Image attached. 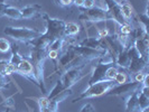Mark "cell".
I'll return each mask as SVG.
<instances>
[{
	"mask_svg": "<svg viewBox=\"0 0 149 112\" xmlns=\"http://www.w3.org/2000/svg\"><path fill=\"white\" fill-rule=\"evenodd\" d=\"M40 17L46 24V30L40 36L27 43L29 48H38V49H47V47L57 38L64 36V27L66 22L58 18L49 17L46 13H42Z\"/></svg>",
	"mask_w": 149,
	"mask_h": 112,
	"instance_id": "cell-1",
	"label": "cell"
},
{
	"mask_svg": "<svg viewBox=\"0 0 149 112\" xmlns=\"http://www.w3.org/2000/svg\"><path fill=\"white\" fill-rule=\"evenodd\" d=\"M86 65H81V66L71 68L66 72H64L60 76V79L56 81L54 88L51 90V92L46 95L49 100L53 99L55 95H57L62 91L67 89H72V86H74L77 82H80L83 77L85 76V73L83 72Z\"/></svg>",
	"mask_w": 149,
	"mask_h": 112,
	"instance_id": "cell-2",
	"label": "cell"
},
{
	"mask_svg": "<svg viewBox=\"0 0 149 112\" xmlns=\"http://www.w3.org/2000/svg\"><path fill=\"white\" fill-rule=\"evenodd\" d=\"M73 46L68 47L65 52H63L58 56V58L56 60V63H55V68L49 77H53L54 75L61 76L64 72H66L71 68L81 66V65H88V63L83 60L81 56L77 55Z\"/></svg>",
	"mask_w": 149,
	"mask_h": 112,
	"instance_id": "cell-3",
	"label": "cell"
},
{
	"mask_svg": "<svg viewBox=\"0 0 149 112\" xmlns=\"http://www.w3.org/2000/svg\"><path fill=\"white\" fill-rule=\"evenodd\" d=\"M33 64L35 75L42 85V92L46 93L45 85V62L47 60V49H38V48H29V52L26 55H22Z\"/></svg>",
	"mask_w": 149,
	"mask_h": 112,
	"instance_id": "cell-4",
	"label": "cell"
},
{
	"mask_svg": "<svg viewBox=\"0 0 149 112\" xmlns=\"http://www.w3.org/2000/svg\"><path fill=\"white\" fill-rule=\"evenodd\" d=\"M3 34L7 37L14 39V42H20L27 44L28 42L37 38L43 33L40 30L29 27H14V26H6L3 28Z\"/></svg>",
	"mask_w": 149,
	"mask_h": 112,
	"instance_id": "cell-5",
	"label": "cell"
},
{
	"mask_svg": "<svg viewBox=\"0 0 149 112\" xmlns=\"http://www.w3.org/2000/svg\"><path fill=\"white\" fill-rule=\"evenodd\" d=\"M117 84L114 81H101V82L93 83L91 85H88V88L81 92V94L77 97H75L72 101L73 103L77 102V101H82V100H88V99H92V97H101L103 94H107L112 88H114Z\"/></svg>",
	"mask_w": 149,
	"mask_h": 112,
	"instance_id": "cell-6",
	"label": "cell"
},
{
	"mask_svg": "<svg viewBox=\"0 0 149 112\" xmlns=\"http://www.w3.org/2000/svg\"><path fill=\"white\" fill-rule=\"evenodd\" d=\"M79 20L83 22H90L93 25H97L99 22H109V16L107 14L104 7L95 6L91 9H84L79 15Z\"/></svg>",
	"mask_w": 149,
	"mask_h": 112,
	"instance_id": "cell-7",
	"label": "cell"
},
{
	"mask_svg": "<svg viewBox=\"0 0 149 112\" xmlns=\"http://www.w3.org/2000/svg\"><path fill=\"white\" fill-rule=\"evenodd\" d=\"M128 52L131 56V61H130V65L128 68V72L131 75L136 74L138 72H141L147 70L148 67V58L142 57L139 53L137 52V49L134 47V45H129L128 46Z\"/></svg>",
	"mask_w": 149,
	"mask_h": 112,
	"instance_id": "cell-8",
	"label": "cell"
},
{
	"mask_svg": "<svg viewBox=\"0 0 149 112\" xmlns=\"http://www.w3.org/2000/svg\"><path fill=\"white\" fill-rule=\"evenodd\" d=\"M16 74H19L24 76L26 80H28L29 82H31L33 84H35L37 88L40 89L42 91V85L39 81L37 80L36 75H35V71H34V67H33V64L30 63L29 60H27L26 57L22 56V60L19 62V64L16 66Z\"/></svg>",
	"mask_w": 149,
	"mask_h": 112,
	"instance_id": "cell-9",
	"label": "cell"
},
{
	"mask_svg": "<svg viewBox=\"0 0 149 112\" xmlns=\"http://www.w3.org/2000/svg\"><path fill=\"white\" fill-rule=\"evenodd\" d=\"M103 7L107 10L109 19L111 22H116V25L120 26V25L127 22L122 17L121 9H120V2L118 0H103Z\"/></svg>",
	"mask_w": 149,
	"mask_h": 112,
	"instance_id": "cell-10",
	"label": "cell"
},
{
	"mask_svg": "<svg viewBox=\"0 0 149 112\" xmlns=\"http://www.w3.org/2000/svg\"><path fill=\"white\" fill-rule=\"evenodd\" d=\"M140 88H141L140 83L136 82V81H130V82L123 83V84L116 85L105 95H108V97H126L134 91H138Z\"/></svg>",
	"mask_w": 149,
	"mask_h": 112,
	"instance_id": "cell-11",
	"label": "cell"
},
{
	"mask_svg": "<svg viewBox=\"0 0 149 112\" xmlns=\"http://www.w3.org/2000/svg\"><path fill=\"white\" fill-rule=\"evenodd\" d=\"M75 52L77 53L79 56H81L83 60L85 61L86 63L93 62L95 60L101 58L102 56H104L107 54V51H99V49H93L90 47H84V46H80L79 44H75L74 46Z\"/></svg>",
	"mask_w": 149,
	"mask_h": 112,
	"instance_id": "cell-12",
	"label": "cell"
},
{
	"mask_svg": "<svg viewBox=\"0 0 149 112\" xmlns=\"http://www.w3.org/2000/svg\"><path fill=\"white\" fill-rule=\"evenodd\" d=\"M112 64H114V63H112ZM112 64L97 63L91 72V76H90L89 81H88V85H91V84L97 82H101V81H109L108 80V68Z\"/></svg>",
	"mask_w": 149,
	"mask_h": 112,
	"instance_id": "cell-13",
	"label": "cell"
},
{
	"mask_svg": "<svg viewBox=\"0 0 149 112\" xmlns=\"http://www.w3.org/2000/svg\"><path fill=\"white\" fill-rule=\"evenodd\" d=\"M22 19H31V18H36L40 17L43 13V8L38 3H33V5H27L25 7L20 9Z\"/></svg>",
	"mask_w": 149,
	"mask_h": 112,
	"instance_id": "cell-14",
	"label": "cell"
},
{
	"mask_svg": "<svg viewBox=\"0 0 149 112\" xmlns=\"http://www.w3.org/2000/svg\"><path fill=\"white\" fill-rule=\"evenodd\" d=\"M77 44L80 46H84V47H90L93 49H99V51H107L104 45V39L103 38H97V37H86L83 38L81 42H79Z\"/></svg>",
	"mask_w": 149,
	"mask_h": 112,
	"instance_id": "cell-15",
	"label": "cell"
},
{
	"mask_svg": "<svg viewBox=\"0 0 149 112\" xmlns=\"http://www.w3.org/2000/svg\"><path fill=\"white\" fill-rule=\"evenodd\" d=\"M139 90L126 95V97H125L126 112H140V110H139V103H138V93H139Z\"/></svg>",
	"mask_w": 149,
	"mask_h": 112,
	"instance_id": "cell-16",
	"label": "cell"
},
{
	"mask_svg": "<svg viewBox=\"0 0 149 112\" xmlns=\"http://www.w3.org/2000/svg\"><path fill=\"white\" fill-rule=\"evenodd\" d=\"M130 61H131V56L128 52V49L126 48V49H123L122 52L118 54V56L114 60V64L121 70L128 71L129 65H130Z\"/></svg>",
	"mask_w": 149,
	"mask_h": 112,
	"instance_id": "cell-17",
	"label": "cell"
},
{
	"mask_svg": "<svg viewBox=\"0 0 149 112\" xmlns=\"http://www.w3.org/2000/svg\"><path fill=\"white\" fill-rule=\"evenodd\" d=\"M132 45L137 49V52L141 55L142 57L148 58L149 55V38H142V39H134L132 40Z\"/></svg>",
	"mask_w": 149,
	"mask_h": 112,
	"instance_id": "cell-18",
	"label": "cell"
},
{
	"mask_svg": "<svg viewBox=\"0 0 149 112\" xmlns=\"http://www.w3.org/2000/svg\"><path fill=\"white\" fill-rule=\"evenodd\" d=\"M120 9H121V14H122L123 19L127 22H130V24L134 25L132 20H134V15H136V13H134V7H132L129 2L125 1L123 3L120 2Z\"/></svg>",
	"mask_w": 149,
	"mask_h": 112,
	"instance_id": "cell-19",
	"label": "cell"
},
{
	"mask_svg": "<svg viewBox=\"0 0 149 112\" xmlns=\"http://www.w3.org/2000/svg\"><path fill=\"white\" fill-rule=\"evenodd\" d=\"M80 34V25L76 22H68L64 27V36L65 37H76Z\"/></svg>",
	"mask_w": 149,
	"mask_h": 112,
	"instance_id": "cell-20",
	"label": "cell"
},
{
	"mask_svg": "<svg viewBox=\"0 0 149 112\" xmlns=\"http://www.w3.org/2000/svg\"><path fill=\"white\" fill-rule=\"evenodd\" d=\"M113 81L116 82L117 85H119V84H123V83L134 81V79H132V75L130 74L128 71H126V70H119L118 73L114 76Z\"/></svg>",
	"mask_w": 149,
	"mask_h": 112,
	"instance_id": "cell-21",
	"label": "cell"
},
{
	"mask_svg": "<svg viewBox=\"0 0 149 112\" xmlns=\"http://www.w3.org/2000/svg\"><path fill=\"white\" fill-rule=\"evenodd\" d=\"M134 20H136V22L141 26L145 30L148 31V24H149V16H148V6L146 8L145 13L142 14H136L134 17Z\"/></svg>",
	"mask_w": 149,
	"mask_h": 112,
	"instance_id": "cell-22",
	"label": "cell"
},
{
	"mask_svg": "<svg viewBox=\"0 0 149 112\" xmlns=\"http://www.w3.org/2000/svg\"><path fill=\"white\" fill-rule=\"evenodd\" d=\"M2 16L8 17V18H10V19H15V20L22 19L20 9H18V8H16V7H13V6H10V5H8L7 7H6V9L3 10Z\"/></svg>",
	"mask_w": 149,
	"mask_h": 112,
	"instance_id": "cell-23",
	"label": "cell"
},
{
	"mask_svg": "<svg viewBox=\"0 0 149 112\" xmlns=\"http://www.w3.org/2000/svg\"><path fill=\"white\" fill-rule=\"evenodd\" d=\"M72 94H73V91H72V89H67V90H64V91H62L61 93H58L57 95H55V97H53V99H51V100L60 104L61 102L65 101L67 97H71Z\"/></svg>",
	"mask_w": 149,
	"mask_h": 112,
	"instance_id": "cell-24",
	"label": "cell"
},
{
	"mask_svg": "<svg viewBox=\"0 0 149 112\" xmlns=\"http://www.w3.org/2000/svg\"><path fill=\"white\" fill-rule=\"evenodd\" d=\"M58 103L49 100L48 104L43 108H39V112H58Z\"/></svg>",
	"mask_w": 149,
	"mask_h": 112,
	"instance_id": "cell-25",
	"label": "cell"
},
{
	"mask_svg": "<svg viewBox=\"0 0 149 112\" xmlns=\"http://www.w3.org/2000/svg\"><path fill=\"white\" fill-rule=\"evenodd\" d=\"M11 44L7 38L0 37V53H7L10 51Z\"/></svg>",
	"mask_w": 149,
	"mask_h": 112,
	"instance_id": "cell-26",
	"label": "cell"
},
{
	"mask_svg": "<svg viewBox=\"0 0 149 112\" xmlns=\"http://www.w3.org/2000/svg\"><path fill=\"white\" fill-rule=\"evenodd\" d=\"M9 88H10V80H8L6 75L0 74V91L8 90Z\"/></svg>",
	"mask_w": 149,
	"mask_h": 112,
	"instance_id": "cell-27",
	"label": "cell"
},
{
	"mask_svg": "<svg viewBox=\"0 0 149 112\" xmlns=\"http://www.w3.org/2000/svg\"><path fill=\"white\" fill-rule=\"evenodd\" d=\"M57 6L62 8H68L73 5V0H54Z\"/></svg>",
	"mask_w": 149,
	"mask_h": 112,
	"instance_id": "cell-28",
	"label": "cell"
},
{
	"mask_svg": "<svg viewBox=\"0 0 149 112\" xmlns=\"http://www.w3.org/2000/svg\"><path fill=\"white\" fill-rule=\"evenodd\" d=\"M146 74H147V72L141 71V72H138V73H136V74L132 75V79H134V81H136V82L142 84V81H143V79H145Z\"/></svg>",
	"mask_w": 149,
	"mask_h": 112,
	"instance_id": "cell-29",
	"label": "cell"
},
{
	"mask_svg": "<svg viewBox=\"0 0 149 112\" xmlns=\"http://www.w3.org/2000/svg\"><path fill=\"white\" fill-rule=\"evenodd\" d=\"M110 35V31L108 29V27H104V28H101V29H97V38H105L107 36Z\"/></svg>",
	"mask_w": 149,
	"mask_h": 112,
	"instance_id": "cell-30",
	"label": "cell"
},
{
	"mask_svg": "<svg viewBox=\"0 0 149 112\" xmlns=\"http://www.w3.org/2000/svg\"><path fill=\"white\" fill-rule=\"evenodd\" d=\"M80 112H97V110H95L94 105L92 104V103H86V104L83 105L82 109L80 110Z\"/></svg>",
	"mask_w": 149,
	"mask_h": 112,
	"instance_id": "cell-31",
	"label": "cell"
},
{
	"mask_svg": "<svg viewBox=\"0 0 149 112\" xmlns=\"http://www.w3.org/2000/svg\"><path fill=\"white\" fill-rule=\"evenodd\" d=\"M7 67H8V60H0V74L6 75Z\"/></svg>",
	"mask_w": 149,
	"mask_h": 112,
	"instance_id": "cell-32",
	"label": "cell"
},
{
	"mask_svg": "<svg viewBox=\"0 0 149 112\" xmlns=\"http://www.w3.org/2000/svg\"><path fill=\"white\" fill-rule=\"evenodd\" d=\"M60 56V53L56 51H47V58L52 61H56Z\"/></svg>",
	"mask_w": 149,
	"mask_h": 112,
	"instance_id": "cell-33",
	"label": "cell"
},
{
	"mask_svg": "<svg viewBox=\"0 0 149 112\" xmlns=\"http://www.w3.org/2000/svg\"><path fill=\"white\" fill-rule=\"evenodd\" d=\"M93 7H95V0H84L83 9H91Z\"/></svg>",
	"mask_w": 149,
	"mask_h": 112,
	"instance_id": "cell-34",
	"label": "cell"
},
{
	"mask_svg": "<svg viewBox=\"0 0 149 112\" xmlns=\"http://www.w3.org/2000/svg\"><path fill=\"white\" fill-rule=\"evenodd\" d=\"M83 3H84V0H73V5H74L75 7L82 8Z\"/></svg>",
	"mask_w": 149,
	"mask_h": 112,
	"instance_id": "cell-35",
	"label": "cell"
},
{
	"mask_svg": "<svg viewBox=\"0 0 149 112\" xmlns=\"http://www.w3.org/2000/svg\"><path fill=\"white\" fill-rule=\"evenodd\" d=\"M13 100V97H9L7 100V102H5L3 103V105H6V106H9V108H13L14 105H15V102L14 101H11Z\"/></svg>",
	"mask_w": 149,
	"mask_h": 112,
	"instance_id": "cell-36",
	"label": "cell"
},
{
	"mask_svg": "<svg viewBox=\"0 0 149 112\" xmlns=\"http://www.w3.org/2000/svg\"><path fill=\"white\" fill-rule=\"evenodd\" d=\"M9 3H3V2H0V17H2V14H3V10L6 9Z\"/></svg>",
	"mask_w": 149,
	"mask_h": 112,
	"instance_id": "cell-37",
	"label": "cell"
},
{
	"mask_svg": "<svg viewBox=\"0 0 149 112\" xmlns=\"http://www.w3.org/2000/svg\"><path fill=\"white\" fill-rule=\"evenodd\" d=\"M10 1H15V2H17V1H19V0H0V2H3V3H9Z\"/></svg>",
	"mask_w": 149,
	"mask_h": 112,
	"instance_id": "cell-38",
	"label": "cell"
},
{
	"mask_svg": "<svg viewBox=\"0 0 149 112\" xmlns=\"http://www.w3.org/2000/svg\"><path fill=\"white\" fill-rule=\"evenodd\" d=\"M3 112H11V110H10V109H7V110H5Z\"/></svg>",
	"mask_w": 149,
	"mask_h": 112,
	"instance_id": "cell-39",
	"label": "cell"
},
{
	"mask_svg": "<svg viewBox=\"0 0 149 112\" xmlns=\"http://www.w3.org/2000/svg\"><path fill=\"white\" fill-rule=\"evenodd\" d=\"M100 1H101V3H102V6H101V7H103V0H100Z\"/></svg>",
	"mask_w": 149,
	"mask_h": 112,
	"instance_id": "cell-40",
	"label": "cell"
},
{
	"mask_svg": "<svg viewBox=\"0 0 149 112\" xmlns=\"http://www.w3.org/2000/svg\"><path fill=\"white\" fill-rule=\"evenodd\" d=\"M125 1H127V0H125Z\"/></svg>",
	"mask_w": 149,
	"mask_h": 112,
	"instance_id": "cell-41",
	"label": "cell"
}]
</instances>
